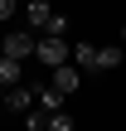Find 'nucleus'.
Returning a JSON list of instances; mask_svg holds the SVG:
<instances>
[{
    "label": "nucleus",
    "instance_id": "1",
    "mask_svg": "<svg viewBox=\"0 0 126 131\" xmlns=\"http://www.w3.org/2000/svg\"><path fill=\"white\" fill-rule=\"evenodd\" d=\"M19 15H24V24H29L34 34H68V15H58L49 0H29Z\"/></svg>",
    "mask_w": 126,
    "mask_h": 131
},
{
    "label": "nucleus",
    "instance_id": "2",
    "mask_svg": "<svg viewBox=\"0 0 126 131\" xmlns=\"http://www.w3.org/2000/svg\"><path fill=\"white\" fill-rule=\"evenodd\" d=\"M68 58H73V44H68L63 34H39V39H34V63L58 68V63H68Z\"/></svg>",
    "mask_w": 126,
    "mask_h": 131
},
{
    "label": "nucleus",
    "instance_id": "3",
    "mask_svg": "<svg viewBox=\"0 0 126 131\" xmlns=\"http://www.w3.org/2000/svg\"><path fill=\"white\" fill-rule=\"evenodd\" d=\"M34 29H10V34H0V53L5 58H19V63H29L34 58Z\"/></svg>",
    "mask_w": 126,
    "mask_h": 131
},
{
    "label": "nucleus",
    "instance_id": "4",
    "mask_svg": "<svg viewBox=\"0 0 126 131\" xmlns=\"http://www.w3.org/2000/svg\"><path fill=\"white\" fill-rule=\"evenodd\" d=\"M34 102H39V88H34V83H15V88H5V112L24 117Z\"/></svg>",
    "mask_w": 126,
    "mask_h": 131
},
{
    "label": "nucleus",
    "instance_id": "5",
    "mask_svg": "<svg viewBox=\"0 0 126 131\" xmlns=\"http://www.w3.org/2000/svg\"><path fill=\"white\" fill-rule=\"evenodd\" d=\"M49 83H53V88L68 97V92H78V88H83V68L68 58V63H58V68H53V78H49Z\"/></svg>",
    "mask_w": 126,
    "mask_h": 131
},
{
    "label": "nucleus",
    "instance_id": "6",
    "mask_svg": "<svg viewBox=\"0 0 126 131\" xmlns=\"http://www.w3.org/2000/svg\"><path fill=\"white\" fill-rule=\"evenodd\" d=\"M73 63H78L83 73H102V49H97V44H83V39H78V44H73Z\"/></svg>",
    "mask_w": 126,
    "mask_h": 131
},
{
    "label": "nucleus",
    "instance_id": "7",
    "mask_svg": "<svg viewBox=\"0 0 126 131\" xmlns=\"http://www.w3.org/2000/svg\"><path fill=\"white\" fill-rule=\"evenodd\" d=\"M15 83H24V63L0 53V88H15Z\"/></svg>",
    "mask_w": 126,
    "mask_h": 131
},
{
    "label": "nucleus",
    "instance_id": "8",
    "mask_svg": "<svg viewBox=\"0 0 126 131\" xmlns=\"http://www.w3.org/2000/svg\"><path fill=\"white\" fill-rule=\"evenodd\" d=\"M34 88H39V107H44V112H63V92H58L53 83H34Z\"/></svg>",
    "mask_w": 126,
    "mask_h": 131
},
{
    "label": "nucleus",
    "instance_id": "9",
    "mask_svg": "<svg viewBox=\"0 0 126 131\" xmlns=\"http://www.w3.org/2000/svg\"><path fill=\"white\" fill-rule=\"evenodd\" d=\"M19 122H24V131H44V126H49V112H44V107L34 102V107H29V112H24Z\"/></svg>",
    "mask_w": 126,
    "mask_h": 131
},
{
    "label": "nucleus",
    "instance_id": "10",
    "mask_svg": "<svg viewBox=\"0 0 126 131\" xmlns=\"http://www.w3.org/2000/svg\"><path fill=\"white\" fill-rule=\"evenodd\" d=\"M44 131H73V117L68 112H49V126Z\"/></svg>",
    "mask_w": 126,
    "mask_h": 131
},
{
    "label": "nucleus",
    "instance_id": "11",
    "mask_svg": "<svg viewBox=\"0 0 126 131\" xmlns=\"http://www.w3.org/2000/svg\"><path fill=\"white\" fill-rule=\"evenodd\" d=\"M121 49H102V73H112V68H121Z\"/></svg>",
    "mask_w": 126,
    "mask_h": 131
},
{
    "label": "nucleus",
    "instance_id": "12",
    "mask_svg": "<svg viewBox=\"0 0 126 131\" xmlns=\"http://www.w3.org/2000/svg\"><path fill=\"white\" fill-rule=\"evenodd\" d=\"M15 15H19V0H0V24L15 19Z\"/></svg>",
    "mask_w": 126,
    "mask_h": 131
},
{
    "label": "nucleus",
    "instance_id": "13",
    "mask_svg": "<svg viewBox=\"0 0 126 131\" xmlns=\"http://www.w3.org/2000/svg\"><path fill=\"white\" fill-rule=\"evenodd\" d=\"M121 44H126V29H121Z\"/></svg>",
    "mask_w": 126,
    "mask_h": 131
}]
</instances>
